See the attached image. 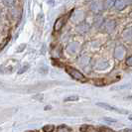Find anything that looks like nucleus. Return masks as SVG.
<instances>
[{
  "label": "nucleus",
  "instance_id": "6",
  "mask_svg": "<svg viewBox=\"0 0 132 132\" xmlns=\"http://www.w3.org/2000/svg\"><path fill=\"white\" fill-rule=\"evenodd\" d=\"M55 130V126L54 125H45L43 127V131L44 132H53Z\"/></svg>",
  "mask_w": 132,
  "mask_h": 132
},
{
  "label": "nucleus",
  "instance_id": "5",
  "mask_svg": "<svg viewBox=\"0 0 132 132\" xmlns=\"http://www.w3.org/2000/svg\"><path fill=\"white\" fill-rule=\"evenodd\" d=\"M58 132H71V129L67 125H61L58 127Z\"/></svg>",
  "mask_w": 132,
  "mask_h": 132
},
{
  "label": "nucleus",
  "instance_id": "1",
  "mask_svg": "<svg viewBox=\"0 0 132 132\" xmlns=\"http://www.w3.org/2000/svg\"><path fill=\"white\" fill-rule=\"evenodd\" d=\"M66 71H67V73H69V75H70L73 79H76V80H79V81H86V77L80 73V72H79L78 70H76L75 68H73V67L67 66Z\"/></svg>",
  "mask_w": 132,
  "mask_h": 132
},
{
  "label": "nucleus",
  "instance_id": "4",
  "mask_svg": "<svg viewBox=\"0 0 132 132\" xmlns=\"http://www.w3.org/2000/svg\"><path fill=\"white\" fill-rule=\"evenodd\" d=\"M79 97L78 95H71V96H68L65 98V101L66 102H70V101H77V100H79Z\"/></svg>",
  "mask_w": 132,
  "mask_h": 132
},
{
  "label": "nucleus",
  "instance_id": "7",
  "mask_svg": "<svg viewBox=\"0 0 132 132\" xmlns=\"http://www.w3.org/2000/svg\"><path fill=\"white\" fill-rule=\"evenodd\" d=\"M125 132H132V129H127V130H125Z\"/></svg>",
  "mask_w": 132,
  "mask_h": 132
},
{
  "label": "nucleus",
  "instance_id": "8",
  "mask_svg": "<svg viewBox=\"0 0 132 132\" xmlns=\"http://www.w3.org/2000/svg\"><path fill=\"white\" fill-rule=\"evenodd\" d=\"M129 119H130V120H131V121H132V114H131V115H130V116H129Z\"/></svg>",
  "mask_w": 132,
  "mask_h": 132
},
{
  "label": "nucleus",
  "instance_id": "2",
  "mask_svg": "<svg viewBox=\"0 0 132 132\" xmlns=\"http://www.w3.org/2000/svg\"><path fill=\"white\" fill-rule=\"evenodd\" d=\"M96 104H97L98 106H100V107H102V108L106 109V110H110V111H114V112L121 113V114H127V113H128V111H127V110L119 109V108H117V107L112 106V105H109V104H107V103H101V102H97Z\"/></svg>",
  "mask_w": 132,
  "mask_h": 132
},
{
  "label": "nucleus",
  "instance_id": "3",
  "mask_svg": "<svg viewBox=\"0 0 132 132\" xmlns=\"http://www.w3.org/2000/svg\"><path fill=\"white\" fill-rule=\"evenodd\" d=\"M65 21H66V18H63V17H61L59 19L56 21V23H55V26H54V30L55 31H60L61 29H62V27L64 26V24H65Z\"/></svg>",
  "mask_w": 132,
  "mask_h": 132
}]
</instances>
